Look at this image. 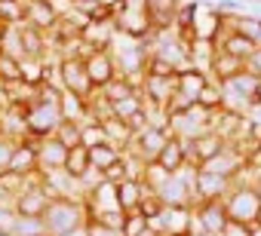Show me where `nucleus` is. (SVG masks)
Here are the masks:
<instances>
[{
    "label": "nucleus",
    "mask_w": 261,
    "mask_h": 236,
    "mask_svg": "<svg viewBox=\"0 0 261 236\" xmlns=\"http://www.w3.org/2000/svg\"><path fill=\"white\" fill-rule=\"evenodd\" d=\"M89 236H123L120 230H111V227H105L101 221H95V218H89Z\"/></svg>",
    "instance_id": "37"
},
{
    "label": "nucleus",
    "mask_w": 261,
    "mask_h": 236,
    "mask_svg": "<svg viewBox=\"0 0 261 236\" xmlns=\"http://www.w3.org/2000/svg\"><path fill=\"white\" fill-rule=\"evenodd\" d=\"M16 144H19V141H13V138H7V135H0V172L10 169V160H13Z\"/></svg>",
    "instance_id": "35"
},
{
    "label": "nucleus",
    "mask_w": 261,
    "mask_h": 236,
    "mask_svg": "<svg viewBox=\"0 0 261 236\" xmlns=\"http://www.w3.org/2000/svg\"><path fill=\"white\" fill-rule=\"evenodd\" d=\"M148 74H160V77H175V74H178V68H175L172 62H166L163 55H151V58H148Z\"/></svg>",
    "instance_id": "32"
},
{
    "label": "nucleus",
    "mask_w": 261,
    "mask_h": 236,
    "mask_svg": "<svg viewBox=\"0 0 261 236\" xmlns=\"http://www.w3.org/2000/svg\"><path fill=\"white\" fill-rule=\"evenodd\" d=\"M255 104H261V83H258V95H255Z\"/></svg>",
    "instance_id": "43"
},
{
    "label": "nucleus",
    "mask_w": 261,
    "mask_h": 236,
    "mask_svg": "<svg viewBox=\"0 0 261 236\" xmlns=\"http://www.w3.org/2000/svg\"><path fill=\"white\" fill-rule=\"evenodd\" d=\"M197 104H200V107H206L209 113L221 110V107H224V92H221V86H218L215 80H209V83L203 86V92L197 95Z\"/></svg>",
    "instance_id": "23"
},
{
    "label": "nucleus",
    "mask_w": 261,
    "mask_h": 236,
    "mask_svg": "<svg viewBox=\"0 0 261 236\" xmlns=\"http://www.w3.org/2000/svg\"><path fill=\"white\" fill-rule=\"evenodd\" d=\"M46 221V230L49 236H65L68 230L80 227L89 221V209H86V199H71V196H56L43 215Z\"/></svg>",
    "instance_id": "1"
},
{
    "label": "nucleus",
    "mask_w": 261,
    "mask_h": 236,
    "mask_svg": "<svg viewBox=\"0 0 261 236\" xmlns=\"http://www.w3.org/2000/svg\"><path fill=\"white\" fill-rule=\"evenodd\" d=\"M129 178V172H126V163H123V157L114 163V166H108L105 169V181H111V184H123Z\"/></svg>",
    "instance_id": "34"
},
{
    "label": "nucleus",
    "mask_w": 261,
    "mask_h": 236,
    "mask_svg": "<svg viewBox=\"0 0 261 236\" xmlns=\"http://www.w3.org/2000/svg\"><path fill=\"white\" fill-rule=\"evenodd\" d=\"M4 25H25V0H0Z\"/></svg>",
    "instance_id": "27"
},
{
    "label": "nucleus",
    "mask_w": 261,
    "mask_h": 236,
    "mask_svg": "<svg viewBox=\"0 0 261 236\" xmlns=\"http://www.w3.org/2000/svg\"><path fill=\"white\" fill-rule=\"evenodd\" d=\"M10 236H49V230H46L43 215H19L16 212V221H13Z\"/></svg>",
    "instance_id": "20"
},
{
    "label": "nucleus",
    "mask_w": 261,
    "mask_h": 236,
    "mask_svg": "<svg viewBox=\"0 0 261 236\" xmlns=\"http://www.w3.org/2000/svg\"><path fill=\"white\" fill-rule=\"evenodd\" d=\"M68 144H62L56 135L49 138H37V163H40V172H49V169H65L68 163Z\"/></svg>",
    "instance_id": "12"
},
{
    "label": "nucleus",
    "mask_w": 261,
    "mask_h": 236,
    "mask_svg": "<svg viewBox=\"0 0 261 236\" xmlns=\"http://www.w3.org/2000/svg\"><path fill=\"white\" fill-rule=\"evenodd\" d=\"M62 19V10L56 7V0H25V25H34L40 31H56Z\"/></svg>",
    "instance_id": "10"
},
{
    "label": "nucleus",
    "mask_w": 261,
    "mask_h": 236,
    "mask_svg": "<svg viewBox=\"0 0 261 236\" xmlns=\"http://www.w3.org/2000/svg\"><path fill=\"white\" fill-rule=\"evenodd\" d=\"M255 193H258V196H261V169H258V172H255Z\"/></svg>",
    "instance_id": "41"
},
{
    "label": "nucleus",
    "mask_w": 261,
    "mask_h": 236,
    "mask_svg": "<svg viewBox=\"0 0 261 236\" xmlns=\"http://www.w3.org/2000/svg\"><path fill=\"white\" fill-rule=\"evenodd\" d=\"M215 49L230 52V55H237V58H243V62H246V58L255 52V40H249V37L233 34V31H227V28H224V34L215 40Z\"/></svg>",
    "instance_id": "17"
},
{
    "label": "nucleus",
    "mask_w": 261,
    "mask_h": 236,
    "mask_svg": "<svg viewBox=\"0 0 261 236\" xmlns=\"http://www.w3.org/2000/svg\"><path fill=\"white\" fill-rule=\"evenodd\" d=\"M169 138H172L169 129H163V126H148L145 132L136 135V141H133V148H129V151L139 154L145 163H157L160 154H163V148L169 144Z\"/></svg>",
    "instance_id": "8"
},
{
    "label": "nucleus",
    "mask_w": 261,
    "mask_h": 236,
    "mask_svg": "<svg viewBox=\"0 0 261 236\" xmlns=\"http://www.w3.org/2000/svg\"><path fill=\"white\" fill-rule=\"evenodd\" d=\"M25 123H28V138H49L56 129L65 123V113L59 101H34L25 110Z\"/></svg>",
    "instance_id": "2"
},
{
    "label": "nucleus",
    "mask_w": 261,
    "mask_h": 236,
    "mask_svg": "<svg viewBox=\"0 0 261 236\" xmlns=\"http://www.w3.org/2000/svg\"><path fill=\"white\" fill-rule=\"evenodd\" d=\"M209 80H212V77H209L206 71H200V68L188 65V68H181V71H178V92H181V95H188L191 101H197V95L203 92V86H206Z\"/></svg>",
    "instance_id": "15"
},
{
    "label": "nucleus",
    "mask_w": 261,
    "mask_h": 236,
    "mask_svg": "<svg viewBox=\"0 0 261 236\" xmlns=\"http://www.w3.org/2000/svg\"><path fill=\"white\" fill-rule=\"evenodd\" d=\"M221 236H252V224H243V221L227 218V224H224Z\"/></svg>",
    "instance_id": "36"
},
{
    "label": "nucleus",
    "mask_w": 261,
    "mask_h": 236,
    "mask_svg": "<svg viewBox=\"0 0 261 236\" xmlns=\"http://www.w3.org/2000/svg\"><path fill=\"white\" fill-rule=\"evenodd\" d=\"M80 126H83V123L65 120V123L56 129V138H59L62 144H68V148H77V144H80Z\"/></svg>",
    "instance_id": "30"
},
{
    "label": "nucleus",
    "mask_w": 261,
    "mask_h": 236,
    "mask_svg": "<svg viewBox=\"0 0 261 236\" xmlns=\"http://www.w3.org/2000/svg\"><path fill=\"white\" fill-rule=\"evenodd\" d=\"M120 157H123V151H120V148H114V144H108V141H105V144L89 148V163H92L95 169H101V172H105L108 166H114Z\"/></svg>",
    "instance_id": "21"
},
{
    "label": "nucleus",
    "mask_w": 261,
    "mask_h": 236,
    "mask_svg": "<svg viewBox=\"0 0 261 236\" xmlns=\"http://www.w3.org/2000/svg\"><path fill=\"white\" fill-rule=\"evenodd\" d=\"M65 236H89V221H86V224H80V227H74V230H68Z\"/></svg>",
    "instance_id": "39"
},
{
    "label": "nucleus",
    "mask_w": 261,
    "mask_h": 236,
    "mask_svg": "<svg viewBox=\"0 0 261 236\" xmlns=\"http://www.w3.org/2000/svg\"><path fill=\"white\" fill-rule=\"evenodd\" d=\"M101 126H105L108 144H114V148H120V151H129V148H133L136 132L129 129V123H126V120H117V116H111V120H105Z\"/></svg>",
    "instance_id": "18"
},
{
    "label": "nucleus",
    "mask_w": 261,
    "mask_h": 236,
    "mask_svg": "<svg viewBox=\"0 0 261 236\" xmlns=\"http://www.w3.org/2000/svg\"><path fill=\"white\" fill-rule=\"evenodd\" d=\"M10 172H19V175L40 172V163H37V138H25V141L16 144L13 160H10Z\"/></svg>",
    "instance_id": "13"
},
{
    "label": "nucleus",
    "mask_w": 261,
    "mask_h": 236,
    "mask_svg": "<svg viewBox=\"0 0 261 236\" xmlns=\"http://www.w3.org/2000/svg\"><path fill=\"white\" fill-rule=\"evenodd\" d=\"M157 230L163 236H194V205H166Z\"/></svg>",
    "instance_id": "9"
},
{
    "label": "nucleus",
    "mask_w": 261,
    "mask_h": 236,
    "mask_svg": "<svg viewBox=\"0 0 261 236\" xmlns=\"http://www.w3.org/2000/svg\"><path fill=\"white\" fill-rule=\"evenodd\" d=\"M246 71H252L255 77H261V49H255V52L246 58Z\"/></svg>",
    "instance_id": "38"
},
{
    "label": "nucleus",
    "mask_w": 261,
    "mask_h": 236,
    "mask_svg": "<svg viewBox=\"0 0 261 236\" xmlns=\"http://www.w3.org/2000/svg\"><path fill=\"white\" fill-rule=\"evenodd\" d=\"M233 190V178L227 175H215L206 169H197V181H194V205L197 202H209V199H227V193Z\"/></svg>",
    "instance_id": "7"
},
{
    "label": "nucleus",
    "mask_w": 261,
    "mask_h": 236,
    "mask_svg": "<svg viewBox=\"0 0 261 236\" xmlns=\"http://www.w3.org/2000/svg\"><path fill=\"white\" fill-rule=\"evenodd\" d=\"M148 227H151V221H148V218H145V215L136 209V212H129V215H126V224H123V236H142Z\"/></svg>",
    "instance_id": "29"
},
{
    "label": "nucleus",
    "mask_w": 261,
    "mask_h": 236,
    "mask_svg": "<svg viewBox=\"0 0 261 236\" xmlns=\"http://www.w3.org/2000/svg\"><path fill=\"white\" fill-rule=\"evenodd\" d=\"M13 83H22V68H19V58L0 49V86H13Z\"/></svg>",
    "instance_id": "26"
},
{
    "label": "nucleus",
    "mask_w": 261,
    "mask_h": 236,
    "mask_svg": "<svg viewBox=\"0 0 261 236\" xmlns=\"http://www.w3.org/2000/svg\"><path fill=\"white\" fill-rule=\"evenodd\" d=\"M86 71H89V80L95 89H105L120 71H117V62L111 55V49H92L86 55Z\"/></svg>",
    "instance_id": "11"
},
{
    "label": "nucleus",
    "mask_w": 261,
    "mask_h": 236,
    "mask_svg": "<svg viewBox=\"0 0 261 236\" xmlns=\"http://www.w3.org/2000/svg\"><path fill=\"white\" fill-rule=\"evenodd\" d=\"M126 215H129V212H123V209H111V212H101V215H95V221H101L105 227H111V230H120V233H123Z\"/></svg>",
    "instance_id": "33"
},
{
    "label": "nucleus",
    "mask_w": 261,
    "mask_h": 236,
    "mask_svg": "<svg viewBox=\"0 0 261 236\" xmlns=\"http://www.w3.org/2000/svg\"><path fill=\"white\" fill-rule=\"evenodd\" d=\"M142 95H145V107L166 110V107H169V101L178 95V74H175V77L145 74V80H142Z\"/></svg>",
    "instance_id": "6"
},
{
    "label": "nucleus",
    "mask_w": 261,
    "mask_h": 236,
    "mask_svg": "<svg viewBox=\"0 0 261 236\" xmlns=\"http://www.w3.org/2000/svg\"><path fill=\"white\" fill-rule=\"evenodd\" d=\"M59 86L71 95H80V98H92L95 95V86L89 80V71H86V58H59Z\"/></svg>",
    "instance_id": "3"
},
{
    "label": "nucleus",
    "mask_w": 261,
    "mask_h": 236,
    "mask_svg": "<svg viewBox=\"0 0 261 236\" xmlns=\"http://www.w3.org/2000/svg\"><path fill=\"white\" fill-rule=\"evenodd\" d=\"M252 236H261V224H252Z\"/></svg>",
    "instance_id": "42"
},
{
    "label": "nucleus",
    "mask_w": 261,
    "mask_h": 236,
    "mask_svg": "<svg viewBox=\"0 0 261 236\" xmlns=\"http://www.w3.org/2000/svg\"><path fill=\"white\" fill-rule=\"evenodd\" d=\"M249 4H252V7H255V4H261V0H249Z\"/></svg>",
    "instance_id": "44"
},
{
    "label": "nucleus",
    "mask_w": 261,
    "mask_h": 236,
    "mask_svg": "<svg viewBox=\"0 0 261 236\" xmlns=\"http://www.w3.org/2000/svg\"><path fill=\"white\" fill-rule=\"evenodd\" d=\"M224 224H227L224 199H209L194 205V236H221Z\"/></svg>",
    "instance_id": "5"
},
{
    "label": "nucleus",
    "mask_w": 261,
    "mask_h": 236,
    "mask_svg": "<svg viewBox=\"0 0 261 236\" xmlns=\"http://www.w3.org/2000/svg\"><path fill=\"white\" fill-rule=\"evenodd\" d=\"M145 181H136V178H126L123 184H117V199H120V209L123 212H136L142 196H145Z\"/></svg>",
    "instance_id": "19"
},
{
    "label": "nucleus",
    "mask_w": 261,
    "mask_h": 236,
    "mask_svg": "<svg viewBox=\"0 0 261 236\" xmlns=\"http://www.w3.org/2000/svg\"><path fill=\"white\" fill-rule=\"evenodd\" d=\"M89 166H92V163H89V148H86V144H77V148H71V151H68V163H65L68 175L83 178V172H86Z\"/></svg>",
    "instance_id": "24"
},
{
    "label": "nucleus",
    "mask_w": 261,
    "mask_h": 236,
    "mask_svg": "<svg viewBox=\"0 0 261 236\" xmlns=\"http://www.w3.org/2000/svg\"><path fill=\"white\" fill-rule=\"evenodd\" d=\"M98 4H101L105 10H111V13H117V10L123 7V0H98Z\"/></svg>",
    "instance_id": "40"
},
{
    "label": "nucleus",
    "mask_w": 261,
    "mask_h": 236,
    "mask_svg": "<svg viewBox=\"0 0 261 236\" xmlns=\"http://www.w3.org/2000/svg\"><path fill=\"white\" fill-rule=\"evenodd\" d=\"M169 175H172V172H166L160 163H148V169H145V178H142V181H145V187L157 190L160 184H166V178H169Z\"/></svg>",
    "instance_id": "31"
},
{
    "label": "nucleus",
    "mask_w": 261,
    "mask_h": 236,
    "mask_svg": "<svg viewBox=\"0 0 261 236\" xmlns=\"http://www.w3.org/2000/svg\"><path fill=\"white\" fill-rule=\"evenodd\" d=\"M188 144H191V141H181V138H175V135H172V138H169V144L163 148V154H160V160H157V163H160L166 172H172V175H175L178 169H185V166H188Z\"/></svg>",
    "instance_id": "16"
},
{
    "label": "nucleus",
    "mask_w": 261,
    "mask_h": 236,
    "mask_svg": "<svg viewBox=\"0 0 261 236\" xmlns=\"http://www.w3.org/2000/svg\"><path fill=\"white\" fill-rule=\"evenodd\" d=\"M243 68H246V62H243V58H237V55H230V52L215 49L212 65H209V77H212L215 83H224V80H230L233 74H240Z\"/></svg>",
    "instance_id": "14"
},
{
    "label": "nucleus",
    "mask_w": 261,
    "mask_h": 236,
    "mask_svg": "<svg viewBox=\"0 0 261 236\" xmlns=\"http://www.w3.org/2000/svg\"><path fill=\"white\" fill-rule=\"evenodd\" d=\"M139 110H145V95H142V92L114 101V116H117V120H133Z\"/></svg>",
    "instance_id": "22"
},
{
    "label": "nucleus",
    "mask_w": 261,
    "mask_h": 236,
    "mask_svg": "<svg viewBox=\"0 0 261 236\" xmlns=\"http://www.w3.org/2000/svg\"><path fill=\"white\" fill-rule=\"evenodd\" d=\"M108 141V135H105V126L98 123V120H89L80 126V144H86V148H95V144H105Z\"/></svg>",
    "instance_id": "28"
},
{
    "label": "nucleus",
    "mask_w": 261,
    "mask_h": 236,
    "mask_svg": "<svg viewBox=\"0 0 261 236\" xmlns=\"http://www.w3.org/2000/svg\"><path fill=\"white\" fill-rule=\"evenodd\" d=\"M163 209H166V205H163V199L148 187V190H145V196H142V202H139V212L151 221V227H160V215H163Z\"/></svg>",
    "instance_id": "25"
},
{
    "label": "nucleus",
    "mask_w": 261,
    "mask_h": 236,
    "mask_svg": "<svg viewBox=\"0 0 261 236\" xmlns=\"http://www.w3.org/2000/svg\"><path fill=\"white\" fill-rule=\"evenodd\" d=\"M224 205H227V218H233V221L258 224V218H261V196L255 193V184L233 187V190L227 193Z\"/></svg>",
    "instance_id": "4"
}]
</instances>
